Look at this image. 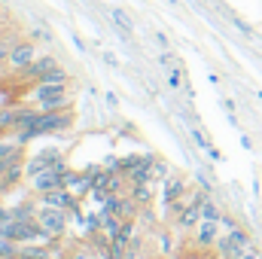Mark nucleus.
<instances>
[{"instance_id":"obj_1","label":"nucleus","mask_w":262,"mask_h":259,"mask_svg":"<svg viewBox=\"0 0 262 259\" xmlns=\"http://www.w3.org/2000/svg\"><path fill=\"white\" fill-rule=\"evenodd\" d=\"M250 244H253V238H250V232L241 226V229H235V232H223V235H220V241H216V247H213V256L216 259H238Z\"/></svg>"},{"instance_id":"obj_2","label":"nucleus","mask_w":262,"mask_h":259,"mask_svg":"<svg viewBox=\"0 0 262 259\" xmlns=\"http://www.w3.org/2000/svg\"><path fill=\"white\" fill-rule=\"evenodd\" d=\"M40 204V201H37ZM70 210H61V207H49V204H40L37 210V223L52 235V241H61L67 235V226H70Z\"/></svg>"},{"instance_id":"obj_3","label":"nucleus","mask_w":262,"mask_h":259,"mask_svg":"<svg viewBox=\"0 0 262 259\" xmlns=\"http://www.w3.org/2000/svg\"><path fill=\"white\" fill-rule=\"evenodd\" d=\"M34 58H40V46H37V40H31V37L25 40V37H21V40L15 43V49L9 52V58H6V70H3V73H18L21 67L31 64Z\"/></svg>"},{"instance_id":"obj_4","label":"nucleus","mask_w":262,"mask_h":259,"mask_svg":"<svg viewBox=\"0 0 262 259\" xmlns=\"http://www.w3.org/2000/svg\"><path fill=\"white\" fill-rule=\"evenodd\" d=\"M220 235H223L220 220H201L195 226V232H192V244H195V250H201V253H210L216 247Z\"/></svg>"},{"instance_id":"obj_5","label":"nucleus","mask_w":262,"mask_h":259,"mask_svg":"<svg viewBox=\"0 0 262 259\" xmlns=\"http://www.w3.org/2000/svg\"><path fill=\"white\" fill-rule=\"evenodd\" d=\"M67 165H55V168H46V171H40V174H34L28 183H31V192L34 195H43V192H52V189H58V186H64L61 183V177H64Z\"/></svg>"},{"instance_id":"obj_6","label":"nucleus","mask_w":262,"mask_h":259,"mask_svg":"<svg viewBox=\"0 0 262 259\" xmlns=\"http://www.w3.org/2000/svg\"><path fill=\"white\" fill-rule=\"evenodd\" d=\"M37 201H40V204H49V207H61V210H70V213L79 207V195L73 192V189H67V186H58V189H52V192L37 195Z\"/></svg>"},{"instance_id":"obj_7","label":"nucleus","mask_w":262,"mask_h":259,"mask_svg":"<svg viewBox=\"0 0 262 259\" xmlns=\"http://www.w3.org/2000/svg\"><path fill=\"white\" fill-rule=\"evenodd\" d=\"M52 67H58V58H52V55H40V58H34L28 67H21L18 73H12L18 82H37L40 76H46Z\"/></svg>"},{"instance_id":"obj_8","label":"nucleus","mask_w":262,"mask_h":259,"mask_svg":"<svg viewBox=\"0 0 262 259\" xmlns=\"http://www.w3.org/2000/svg\"><path fill=\"white\" fill-rule=\"evenodd\" d=\"M186 180L183 177H177V174H168L165 180H162V204H171V201H180V198H186Z\"/></svg>"},{"instance_id":"obj_9","label":"nucleus","mask_w":262,"mask_h":259,"mask_svg":"<svg viewBox=\"0 0 262 259\" xmlns=\"http://www.w3.org/2000/svg\"><path fill=\"white\" fill-rule=\"evenodd\" d=\"M201 220H204V217H201V204H192V201H189V204L180 210V217L174 220V229H177V232H195V226Z\"/></svg>"},{"instance_id":"obj_10","label":"nucleus","mask_w":262,"mask_h":259,"mask_svg":"<svg viewBox=\"0 0 262 259\" xmlns=\"http://www.w3.org/2000/svg\"><path fill=\"white\" fill-rule=\"evenodd\" d=\"M128 195L140 204V207H149V204L156 201V189H152V183H131Z\"/></svg>"},{"instance_id":"obj_11","label":"nucleus","mask_w":262,"mask_h":259,"mask_svg":"<svg viewBox=\"0 0 262 259\" xmlns=\"http://www.w3.org/2000/svg\"><path fill=\"white\" fill-rule=\"evenodd\" d=\"M21 40V34H0V70H6V58H9V52L15 49V43Z\"/></svg>"},{"instance_id":"obj_12","label":"nucleus","mask_w":262,"mask_h":259,"mask_svg":"<svg viewBox=\"0 0 262 259\" xmlns=\"http://www.w3.org/2000/svg\"><path fill=\"white\" fill-rule=\"evenodd\" d=\"M168 85H171L174 92H180V89H183V92H186V95L192 98V89L186 85V79H183V70H180V64L168 67Z\"/></svg>"},{"instance_id":"obj_13","label":"nucleus","mask_w":262,"mask_h":259,"mask_svg":"<svg viewBox=\"0 0 262 259\" xmlns=\"http://www.w3.org/2000/svg\"><path fill=\"white\" fill-rule=\"evenodd\" d=\"M137 210H140V204L125 192V195H122V201H119V207H116V217H119V220H134V217H137Z\"/></svg>"},{"instance_id":"obj_14","label":"nucleus","mask_w":262,"mask_h":259,"mask_svg":"<svg viewBox=\"0 0 262 259\" xmlns=\"http://www.w3.org/2000/svg\"><path fill=\"white\" fill-rule=\"evenodd\" d=\"M37 82H49V85H70V73H67L61 64H58V67H52L46 76H40Z\"/></svg>"},{"instance_id":"obj_15","label":"nucleus","mask_w":262,"mask_h":259,"mask_svg":"<svg viewBox=\"0 0 262 259\" xmlns=\"http://www.w3.org/2000/svg\"><path fill=\"white\" fill-rule=\"evenodd\" d=\"M110 18H113V25H116V28H122L125 34H134V21L128 18V12H125V9L110 6Z\"/></svg>"},{"instance_id":"obj_16","label":"nucleus","mask_w":262,"mask_h":259,"mask_svg":"<svg viewBox=\"0 0 262 259\" xmlns=\"http://www.w3.org/2000/svg\"><path fill=\"white\" fill-rule=\"evenodd\" d=\"M223 213H226V210H223L213 198H204V201H201V217H204V220H223Z\"/></svg>"},{"instance_id":"obj_17","label":"nucleus","mask_w":262,"mask_h":259,"mask_svg":"<svg viewBox=\"0 0 262 259\" xmlns=\"http://www.w3.org/2000/svg\"><path fill=\"white\" fill-rule=\"evenodd\" d=\"M18 253H21V244H18V241L0 238V259H15Z\"/></svg>"},{"instance_id":"obj_18","label":"nucleus","mask_w":262,"mask_h":259,"mask_svg":"<svg viewBox=\"0 0 262 259\" xmlns=\"http://www.w3.org/2000/svg\"><path fill=\"white\" fill-rule=\"evenodd\" d=\"M31 40H37V43H52V34H49V28L34 25V28H31Z\"/></svg>"},{"instance_id":"obj_19","label":"nucleus","mask_w":262,"mask_h":259,"mask_svg":"<svg viewBox=\"0 0 262 259\" xmlns=\"http://www.w3.org/2000/svg\"><path fill=\"white\" fill-rule=\"evenodd\" d=\"M220 226H223V232H235V229H241V223H238V217L235 213H223V220H220Z\"/></svg>"},{"instance_id":"obj_20","label":"nucleus","mask_w":262,"mask_h":259,"mask_svg":"<svg viewBox=\"0 0 262 259\" xmlns=\"http://www.w3.org/2000/svg\"><path fill=\"white\" fill-rule=\"evenodd\" d=\"M140 162H143V156H134V153H131V156H125V159H119V168H122L125 174H131Z\"/></svg>"},{"instance_id":"obj_21","label":"nucleus","mask_w":262,"mask_h":259,"mask_svg":"<svg viewBox=\"0 0 262 259\" xmlns=\"http://www.w3.org/2000/svg\"><path fill=\"white\" fill-rule=\"evenodd\" d=\"M189 137H192V143H195L198 149H207V143H210L207 134H204L201 128H189Z\"/></svg>"},{"instance_id":"obj_22","label":"nucleus","mask_w":262,"mask_h":259,"mask_svg":"<svg viewBox=\"0 0 262 259\" xmlns=\"http://www.w3.org/2000/svg\"><path fill=\"white\" fill-rule=\"evenodd\" d=\"M159 244H162V253H171V250H174V238H171V232H159Z\"/></svg>"},{"instance_id":"obj_23","label":"nucleus","mask_w":262,"mask_h":259,"mask_svg":"<svg viewBox=\"0 0 262 259\" xmlns=\"http://www.w3.org/2000/svg\"><path fill=\"white\" fill-rule=\"evenodd\" d=\"M152 177H156V180H165V177H168V168H165V162H162V159H156V162H152Z\"/></svg>"},{"instance_id":"obj_24","label":"nucleus","mask_w":262,"mask_h":259,"mask_svg":"<svg viewBox=\"0 0 262 259\" xmlns=\"http://www.w3.org/2000/svg\"><path fill=\"white\" fill-rule=\"evenodd\" d=\"M238 259H262V250L256 247V244H250V247H247V250H244Z\"/></svg>"},{"instance_id":"obj_25","label":"nucleus","mask_w":262,"mask_h":259,"mask_svg":"<svg viewBox=\"0 0 262 259\" xmlns=\"http://www.w3.org/2000/svg\"><path fill=\"white\" fill-rule=\"evenodd\" d=\"M9 220H15V213H12V207H6V204H0V223H9Z\"/></svg>"},{"instance_id":"obj_26","label":"nucleus","mask_w":262,"mask_h":259,"mask_svg":"<svg viewBox=\"0 0 262 259\" xmlns=\"http://www.w3.org/2000/svg\"><path fill=\"white\" fill-rule=\"evenodd\" d=\"M204 153H207V156H210L213 162H223V153H220V149H216L213 143H207V149H204Z\"/></svg>"},{"instance_id":"obj_27","label":"nucleus","mask_w":262,"mask_h":259,"mask_svg":"<svg viewBox=\"0 0 262 259\" xmlns=\"http://www.w3.org/2000/svg\"><path fill=\"white\" fill-rule=\"evenodd\" d=\"M156 43H159L162 49H168V46H171V40H168V37H165L162 31H156Z\"/></svg>"},{"instance_id":"obj_28","label":"nucleus","mask_w":262,"mask_h":259,"mask_svg":"<svg viewBox=\"0 0 262 259\" xmlns=\"http://www.w3.org/2000/svg\"><path fill=\"white\" fill-rule=\"evenodd\" d=\"M104 61H107L110 67H119V61H116V55H113V52H104Z\"/></svg>"},{"instance_id":"obj_29","label":"nucleus","mask_w":262,"mask_h":259,"mask_svg":"<svg viewBox=\"0 0 262 259\" xmlns=\"http://www.w3.org/2000/svg\"><path fill=\"white\" fill-rule=\"evenodd\" d=\"M232 21H235V28H241V31H244V34H253V28H247V25H244V21H241V18H232Z\"/></svg>"},{"instance_id":"obj_30","label":"nucleus","mask_w":262,"mask_h":259,"mask_svg":"<svg viewBox=\"0 0 262 259\" xmlns=\"http://www.w3.org/2000/svg\"><path fill=\"white\" fill-rule=\"evenodd\" d=\"M6 28H9L6 25V15H0V34H6Z\"/></svg>"},{"instance_id":"obj_31","label":"nucleus","mask_w":262,"mask_h":259,"mask_svg":"<svg viewBox=\"0 0 262 259\" xmlns=\"http://www.w3.org/2000/svg\"><path fill=\"white\" fill-rule=\"evenodd\" d=\"M73 259H89L85 253H73Z\"/></svg>"},{"instance_id":"obj_32","label":"nucleus","mask_w":262,"mask_h":259,"mask_svg":"<svg viewBox=\"0 0 262 259\" xmlns=\"http://www.w3.org/2000/svg\"><path fill=\"white\" fill-rule=\"evenodd\" d=\"M137 259H152L149 253H137Z\"/></svg>"},{"instance_id":"obj_33","label":"nucleus","mask_w":262,"mask_h":259,"mask_svg":"<svg viewBox=\"0 0 262 259\" xmlns=\"http://www.w3.org/2000/svg\"><path fill=\"white\" fill-rule=\"evenodd\" d=\"M256 98H259V101H262V89H259V92H256Z\"/></svg>"}]
</instances>
